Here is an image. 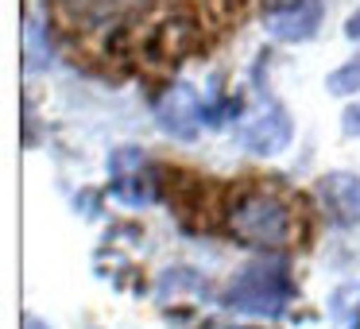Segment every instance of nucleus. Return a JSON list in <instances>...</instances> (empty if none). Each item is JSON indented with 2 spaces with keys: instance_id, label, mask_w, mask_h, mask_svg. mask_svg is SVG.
Masks as SVG:
<instances>
[{
  "instance_id": "8",
  "label": "nucleus",
  "mask_w": 360,
  "mask_h": 329,
  "mask_svg": "<svg viewBox=\"0 0 360 329\" xmlns=\"http://www.w3.org/2000/svg\"><path fill=\"white\" fill-rule=\"evenodd\" d=\"M326 86H329V93H337V97L360 93V63H345V66H337V70L326 78Z\"/></svg>"
},
{
  "instance_id": "9",
  "label": "nucleus",
  "mask_w": 360,
  "mask_h": 329,
  "mask_svg": "<svg viewBox=\"0 0 360 329\" xmlns=\"http://www.w3.org/2000/svg\"><path fill=\"white\" fill-rule=\"evenodd\" d=\"M27 66H43V58H47V47H43V24L39 20H32L27 24Z\"/></svg>"
},
{
  "instance_id": "7",
  "label": "nucleus",
  "mask_w": 360,
  "mask_h": 329,
  "mask_svg": "<svg viewBox=\"0 0 360 329\" xmlns=\"http://www.w3.org/2000/svg\"><path fill=\"white\" fill-rule=\"evenodd\" d=\"M329 318L341 329H360V283H345L329 295Z\"/></svg>"
},
{
  "instance_id": "2",
  "label": "nucleus",
  "mask_w": 360,
  "mask_h": 329,
  "mask_svg": "<svg viewBox=\"0 0 360 329\" xmlns=\"http://www.w3.org/2000/svg\"><path fill=\"white\" fill-rule=\"evenodd\" d=\"M233 228L248 244H283L290 233V217L275 198H248L233 213Z\"/></svg>"
},
{
  "instance_id": "4",
  "label": "nucleus",
  "mask_w": 360,
  "mask_h": 329,
  "mask_svg": "<svg viewBox=\"0 0 360 329\" xmlns=\"http://www.w3.org/2000/svg\"><path fill=\"white\" fill-rule=\"evenodd\" d=\"M155 120H159V128H163V132L179 136V140H194L198 124H202V120H210V117H205V105L198 101L194 89H190V86H174L171 93L159 101Z\"/></svg>"
},
{
  "instance_id": "1",
  "label": "nucleus",
  "mask_w": 360,
  "mask_h": 329,
  "mask_svg": "<svg viewBox=\"0 0 360 329\" xmlns=\"http://www.w3.org/2000/svg\"><path fill=\"white\" fill-rule=\"evenodd\" d=\"M290 298H295V283H290L287 267L279 259H256L229 283L221 302L229 310L256 314V318H279L290 306Z\"/></svg>"
},
{
  "instance_id": "6",
  "label": "nucleus",
  "mask_w": 360,
  "mask_h": 329,
  "mask_svg": "<svg viewBox=\"0 0 360 329\" xmlns=\"http://www.w3.org/2000/svg\"><path fill=\"white\" fill-rule=\"evenodd\" d=\"M240 140H244V148H248L252 155H279V151L290 143V117L275 105V109L259 112V117L244 128Z\"/></svg>"
},
{
  "instance_id": "11",
  "label": "nucleus",
  "mask_w": 360,
  "mask_h": 329,
  "mask_svg": "<svg viewBox=\"0 0 360 329\" xmlns=\"http://www.w3.org/2000/svg\"><path fill=\"white\" fill-rule=\"evenodd\" d=\"M345 32H349V39H356V43H360V8L349 16V24H345Z\"/></svg>"
},
{
  "instance_id": "5",
  "label": "nucleus",
  "mask_w": 360,
  "mask_h": 329,
  "mask_svg": "<svg viewBox=\"0 0 360 329\" xmlns=\"http://www.w3.org/2000/svg\"><path fill=\"white\" fill-rule=\"evenodd\" d=\"M318 198L337 225H360V179L349 171H329L318 179Z\"/></svg>"
},
{
  "instance_id": "3",
  "label": "nucleus",
  "mask_w": 360,
  "mask_h": 329,
  "mask_svg": "<svg viewBox=\"0 0 360 329\" xmlns=\"http://www.w3.org/2000/svg\"><path fill=\"white\" fill-rule=\"evenodd\" d=\"M264 27H267V35H275L283 43H306L321 27V4L318 0H290L283 8L267 12Z\"/></svg>"
},
{
  "instance_id": "10",
  "label": "nucleus",
  "mask_w": 360,
  "mask_h": 329,
  "mask_svg": "<svg viewBox=\"0 0 360 329\" xmlns=\"http://www.w3.org/2000/svg\"><path fill=\"white\" fill-rule=\"evenodd\" d=\"M341 128H345V136L360 140V101H356V105H349V109L341 112Z\"/></svg>"
},
{
  "instance_id": "12",
  "label": "nucleus",
  "mask_w": 360,
  "mask_h": 329,
  "mask_svg": "<svg viewBox=\"0 0 360 329\" xmlns=\"http://www.w3.org/2000/svg\"><path fill=\"white\" fill-rule=\"evenodd\" d=\"M24 329H47V325H43L39 318H24Z\"/></svg>"
}]
</instances>
